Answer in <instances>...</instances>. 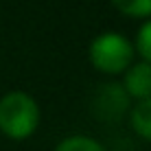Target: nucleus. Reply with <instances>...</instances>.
<instances>
[{
	"label": "nucleus",
	"instance_id": "4",
	"mask_svg": "<svg viewBox=\"0 0 151 151\" xmlns=\"http://www.w3.org/2000/svg\"><path fill=\"white\" fill-rule=\"evenodd\" d=\"M129 107V96L125 94V90L116 83L110 86H103L96 92V112L99 116H105L114 121V118H121V114Z\"/></svg>",
	"mask_w": 151,
	"mask_h": 151
},
{
	"label": "nucleus",
	"instance_id": "1",
	"mask_svg": "<svg viewBox=\"0 0 151 151\" xmlns=\"http://www.w3.org/2000/svg\"><path fill=\"white\" fill-rule=\"evenodd\" d=\"M40 125V105L29 92L11 90L0 96V132L11 140H27Z\"/></svg>",
	"mask_w": 151,
	"mask_h": 151
},
{
	"label": "nucleus",
	"instance_id": "8",
	"mask_svg": "<svg viewBox=\"0 0 151 151\" xmlns=\"http://www.w3.org/2000/svg\"><path fill=\"white\" fill-rule=\"evenodd\" d=\"M134 50H138V55L142 57V61L151 64V18L138 29V33H136V46H134Z\"/></svg>",
	"mask_w": 151,
	"mask_h": 151
},
{
	"label": "nucleus",
	"instance_id": "2",
	"mask_svg": "<svg viewBox=\"0 0 151 151\" xmlns=\"http://www.w3.org/2000/svg\"><path fill=\"white\" fill-rule=\"evenodd\" d=\"M134 44L116 31H105L90 42V64L103 75H123L134 64Z\"/></svg>",
	"mask_w": 151,
	"mask_h": 151
},
{
	"label": "nucleus",
	"instance_id": "7",
	"mask_svg": "<svg viewBox=\"0 0 151 151\" xmlns=\"http://www.w3.org/2000/svg\"><path fill=\"white\" fill-rule=\"evenodd\" d=\"M112 4L127 18H151V0H112Z\"/></svg>",
	"mask_w": 151,
	"mask_h": 151
},
{
	"label": "nucleus",
	"instance_id": "6",
	"mask_svg": "<svg viewBox=\"0 0 151 151\" xmlns=\"http://www.w3.org/2000/svg\"><path fill=\"white\" fill-rule=\"evenodd\" d=\"M55 151H105V147L90 136L75 134V136H68V138L61 140L55 147Z\"/></svg>",
	"mask_w": 151,
	"mask_h": 151
},
{
	"label": "nucleus",
	"instance_id": "3",
	"mask_svg": "<svg viewBox=\"0 0 151 151\" xmlns=\"http://www.w3.org/2000/svg\"><path fill=\"white\" fill-rule=\"evenodd\" d=\"M123 90L125 94L134 101H145L151 99V64L147 61H134L127 70L123 72Z\"/></svg>",
	"mask_w": 151,
	"mask_h": 151
},
{
	"label": "nucleus",
	"instance_id": "5",
	"mask_svg": "<svg viewBox=\"0 0 151 151\" xmlns=\"http://www.w3.org/2000/svg\"><path fill=\"white\" fill-rule=\"evenodd\" d=\"M129 123H132V129L140 138H145V140L151 142V99L138 101L136 105L132 107V112H129Z\"/></svg>",
	"mask_w": 151,
	"mask_h": 151
}]
</instances>
